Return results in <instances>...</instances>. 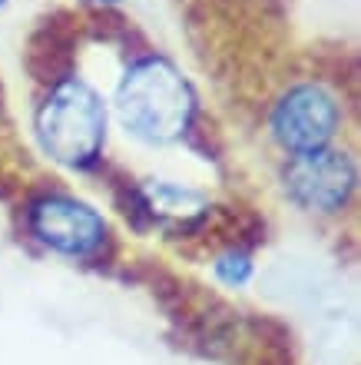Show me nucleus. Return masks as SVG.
<instances>
[{
	"mask_svg": "<svg viewBox=\"0 0 361 365\" xmlns=\"http://www.w3.org/2000/svg\"><path fill=\"white\" fill-rule=\"evenodd\" d=\"M116 110L133 136L146 143H169L186 133L192 120V90L172 63L143 60L120 83Z\"/></svg>",
	"mask_w": 361,
	"mask_h": 365,
	"instance_id": "f257e3e1",
	"label": "nucleus"
},
{
	"mask_svg": "<svg viewBox=\"0 0 361 365\" xmlns=\"http://www.w3.org/2000/svg\"><path fill=\"white\" fill-rule=\"evenodd\" d=\"M30 226L50 250L63 256H93L106 242V222L86 202L70 196H47L30 212Z\"/></svg>",
	"mask_w": 361,
	"mask_h": 365,
	"instance_id": "39448f33",
	"label": "nucleus"
},
{
	"mask_svg": "<svg viewBox=\"0 0 361 365\" xmlns=\"http://www.w3.org/2000/svg\"><path fill=\"white\" fill-rule=\"evenodd\" d=\"M146 200H150V210L159 212V216H196V212L206 210V200H202L199 192L172 186V182H152V186H146Z\"/></svg>",
	"mask_w": 361,
	"mask_h": 365,
	"instance_id": "423d86ee",
	"label": "nucleus"
},
{
	"mask_svg": "<svg viewBox=\"0 0 361 365\" xmlns=\"http://www.w3.org/2000/svg\"><path fill=\"white\" fill-rule=\"evenodd\" d=\"M216 276L222 279L226 286H242V282H248V276H252V262H248V256H242V252H226V256L216 259Z\"/></svg>",
	"mask_w": 361,
	"mask_h": 365,
	"instance_id": "0eeeda50",
	"label": "nucleus"
},
{
	"mask_svg": "<svg viewBox=\"0 0 361 365\" xmlns=\"http://www.w3.org/2000/svg\"><path fill=\"white\" fill-rule=\"evenodd\" d=\"M335 126H338V106L328 90L315 87V83L288 90L272 116L276 140L292 153L322 150L335 136Z\"/></svg>",
	"mask_w": 361,
	"mask_h": 365,
	"instance_id": "7ed1b4c3",
	"label": "nucleus"
},
{
	"mask_svg": "<svg viewBox=\"0 0 361 365\" xmlns=\"http://www.w3.org/2000/svg\"><path fill=\"white\" fill-rule=\"evenodd\" d=\"M40 143L57 163L63 166H90L103 146L106 136V110L93 90L67 80L47 96L37 116Z\"/></svg>",
	"mask_w": 361,
	"mask_h": 365,
	"instance_id": "f03ea898",
	"label": "nucleus"
},
{
	"mask_svg": "<svg viewBox=\"0 0 361 365\" xmlns=\"http://www.w3.org/2000/svg\"><path fill=\"white\" fill-rule=\"evenodd\" d=\"M286 186L295 202L305 210L332 212L348 202L355 190V163L345 153L332 150H312V153H295L286 170Z\"/></svg>",
	"mask_w": 361,
	"mask_h": 365,
	"instance_id": "20e7f679",
	"label": "nucleus"
}]
</instances>
